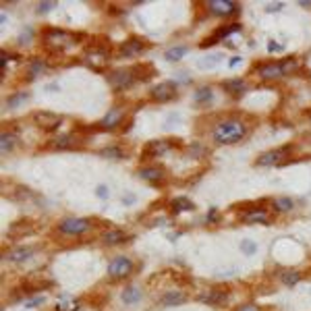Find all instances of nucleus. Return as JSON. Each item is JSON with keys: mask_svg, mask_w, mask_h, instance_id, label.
Returning a JSON list of instances; mask_svg holds the SVG:
<instances>
[{"mask_svg": "<svg viewBox=\"0 0 311 311\" xmlns=\"http://www.w3.org/2000/svg\"><path fill=\"white\" fill-rule=\"evenodd\" d=\"M247 129L243 123H237V121H226V123H218L214 126V141L218 143H224V145H230V143H237L245 137Z\"/></svg>", "mask_w": 311, "mask_h": 311, "instance_id": "1", "label": "nucleus"}, {"mask_svg": "<svg viewBox=\"0 0 311 311\" xmlns=\"http://www.w3.org/2000/svg\"><path fill=\"white\" fill-rule=\"evenodd\" d=\"M91 226V222L87 218H64V220L59 224V230L62 235H71V237H79L87 233Z\"/></svg>", "mask_w": 311, "mask_h": 311, "instance_id": "2", "label": "nucleus"}, {"mask_svg": "<svg viewBox=\"0 0 311 311\" xmlns=\"http://www.w3.org/2000/svg\"><path fill=\"white\" fill-rule=\"evenodd\" d=\"M44 42L48 44L54 52H61L66 44L73 42V36H71V33H66V31H62V29H46L44 31Z\"/></svg>", "mask_w": 311, "mask_h": 311, "instance_id": "3", "label": "nucleus"}, {"mask_svg": "<svg viewBox=\"0 0 311 311\" xmlns=\"http://www.w3.org/2000/svg\"><path fill=\"white\" fill-rule=\"evenodd\" d=\"M131 272H133V261L129 257H117L108 263V276L112 280L126 278Z\"/></svg>", "mask_w": 311, "mask_h": 311, "instance_id": "4", "label": "nucleus"}, {"mask_svg": "<svg viewBox=\"0 0 311 311\" xmlns=\"http://www.w3.org/2000/svg\"><path fill=\"white\" fill-rule=\"evenodd\" d=\"M133 81H135V75L131 68H117V71H112L108 75V83L114 89H124V87L133 85Z\"/></svg>", "mask_w": 311, "mask_h": 311, "instance_id": "5", "label": "nucleus"}, {"mask_svg": "<svg viewBox=\"0 0 311 311\" xmlns=\"http://www.w3.org/2000/svg\"><path fill=\"white\" fill-rule=\"evenodd\" d=\"M33 121H36V124L42 126L44 131H54V129H59V124H61V117H59V114L48 112V110L36 112V114H33Z\"/></svg>", "mask_w": 311, "mask_h": 311, "instance_id": "6", "label": "nucleus"}, {"mask_svg": "<svg viewBox=\"0 0 311 311\" xmlns=\"http://www.w3.org/2000/svg\"><path fill=\"white\" fill-rule=\"evenodd\" d=\"M291 145H284V147H278V149H274V152H266V154H261L257 160H255V164L257 166H272V164H280L282 162V158L286 156V152H291Z\"/></svg>", "mask_w": 311, "mask_h": 311, "instance_id": "7", "label": "nucleus"}, {"mask_svg": "<svg viewBox=\"0 0 311 311\" xmlns=\"http://www.w3.org/2000/svg\"><path fill=\"white\" fill-rule=\"evenodd\" d=\"M149 96H152V100L156 102H170L172 98L177 96V85L175 83H160L156 87H152V91H149Z\"/></svg>", "mask_w": 311, "mask_h": 311, "instance_id": "8", "label": "nucleus"}, {"mask_svg": "<svg viewBox=\"0 0 311 311\" xmlns=\"http://www.w3.org/2000/svg\"><path fill=\"white\" fill-rule=\"evenodd\" d=\"M207 8H210L214 15L226 17V15L237 13V10H239V4L233 2V0H210V2H207Z\"/></svg>", "mask_w": 311, "mask_h": 311, "instance_id": "9", "label": "nucleus"}, {"mask_svg": "<svg viewBox=\"0 0 311 311\" xmlns=\"http://www.w3.org/2000/svg\"><path fill=\"white\" fill-rule=\"evenodd\" d=\"M228 299V291H222V289H210L197 297L199 303H210V305H220Z\"/></svg>", "mask_w": 311, "mask_h": 311, "instance_id": "10", "label": "nucleus"}, {"mask_svg": "<svg viewBox=\"0 0 311 311\" xmlns=\"http://www.w3.org/2000/svg\"><path fill=\"white\" fill-rule=\"evenodd\" d=\"M143 48H145V44L141 40L129 38L124 44H121V56H137L143 52Z\"/></svg>", "mask_w": 311, "mask_h": 311, "instance_id": "11", "label": "nucleus"}, {"mask_svg": "<svg viewBox=\"0 0 311 311\" xmlns=\"http://www.w3.org/2000/svg\"><path fill=\"white\" fill-rule=\"evenodd\" d=\"M259 75L263 79H278L284 75V68L282 62H268V64H261L259 66Z\"/></svg>", "mask_w": 311, "mask_h": 311, "instance_id": "12", "label": "nucleus"}, {"mask_svg": "<svg viewBox=\"0 0 311 311\" xmlns=\"http://www.w3.org/2000/svg\"><path fill=\"white\" fill-rule=\"evenodd\" d=\"M33 251H36V247H17V249H13V251H8V261H13V263H21V261H25V259H29L31 255H33Z\"/></svg>", "mask_w": 311, "mask_h": 311, "instance_id": "13", "label": "nucleus"}, {"mask_svg": "<svg viewBox=\"0 0 311 311\" xmlns=\"http://www.w3.org/2000/svg\"><path fill=\"white\" fill-rule=\"evenodd\" d=\"M185 293L181 291H168L166 295H162V299H160V305L162 307H175V305H181L185 303Z\"/></svg>", "mask_w": 311, "mask_h": 311, "instance_id": "14", "label": "nucleus"}, {"mask_svg": "<svg viewBox=\"0 0 311 311\" xmlns=\"http://www.w3.org/2000/svg\"><path fill=\"white\" fill-rule=\"evenodd\" d=\"M123 121V110H119V108H112V110H108V114L102 119V123H100V126L102 129H114V126H119V123Z\"/></svg>", "mask_w": 311, "mask_h": 311, "instance_id": "15", "label": "nucleus"}, {"mask_svg": "<svg viewBox=\"0 0 311 311\" xmlns=\"http://www.w3.org/2000/svg\"><path fill=\"white\" fill-rule=\"evenodd\" d=\"M131 71H133V75H135V81H137V79H141V81H147V79H152L154 77V66L152 64H149V62H141V64H135L133 68H131Z\"/></svg>", "mask_w": 311, "mask_h": 311, "instance_id": "16", "label": "nucleus"}, {"mask_svg": "<svg viewBox=\"0 0 311 311\" xmlns=\"http://www.w3.org/2000/svg\"><path fill=\"white\" fill-rule=\"evenodd\" d=\"M168 147H170V143L164 141V139L149 141V143L145 145V149H143V156H160V154H164Z\"/></svg>", "mask_w": 311, "mask_h": 311, "instance_id": "17", "label": "nucleus"}, {"mask_svg": "<svg viewBox=\"0 0 311 311\" xmlns=\"http://www.w3.org/2000/svg\"><path fill=\"white\" fill-rule=\"evenodd\" d=\"M129 239L124 235V230H117V228H112V230H108V233H104V243L106 245H119V243H124V241Z\"/></svg>", "mask_w": 311, "mask_h": 311, "instance_id": "18", "label": "nucleus"}, {"mask_svg": "<svg viewBox=\"0 0 311 311\" xmlns=\"http://www.w3.org/2000/svg\"><path fill=\"white\" fill-rule=\"evenodd\" d=\"M139 177H141L143 181H147V183H158V181H162L164 170H162V168H156V166H152V168H141V170H139Z\"/></svg>", "mask_w": 311, "mask_h": 311, "instance_id": "19", "label": "nucleus"}, {"mask_svg": "<svg viewBox=\"0 0 311 311\" xmlns=\"http://www.w3.org/2000/svg\"><path fill=\"white\" fill-rule=\"evenodd\" d=\"M243 220L245 222H261V224H266V222H270L268 220V212L266 210H251V212H245L243 214Z\"/></svg>", "mask_w": 311, "mask_h": 311, "instance_id": "20", "label": "nucleus"}, {"mask_svg": "<svg viewBox=\"0 0 311 311\" xmlns=\"http://www.w3.org/2000/svg\"><path fill=\"white\" fill-rule=\"evenodd\" d=\"M139 299H141V291L137 289V286H126V289L123 291V301L126 305H135Z\"/></svg>", "mask_w": 311, "mask_h": 311, "instance_id": "21", "label": "nucleus"}, {"mask_svg": "<svg viewBox=\"0 0 311 311\" xmlns=\"http://www.w3.org/2000/svg\"><path fill=\"white\" fill-rule=\"evenodd\" d=\"M228 94H233V96H241L245 91V83L241 81V79H228V81H224L222 85Z\"/></svg>", "mask_w": 311, "mask_h": 311, "instance_id": "22", "label": "nucleus"}, {"mask_svg": "<svg viewBox=\"0 0 311 311\" xmlns=\"http://www.w3.org/2000/svg\"><path fill=\"white\" fill-rule=\"evenodd\" d=\"M170 207H172V212L179 214V212H187V210H193V203L187 199V197H177V199H172L170 201Z\"/></svg>", "mask_w": 311, "mask_h": 311, "instance_id": "23", "label": "nucleus"}, {"mask_svg": "<svg viewBox=\"0 0 311 311\" xmlns=\"http://www.w3.org/2000/svg\"><path fill=\"white\" fill-rule=\"evenodd\" d=\"M15 135L13 133H2L0 135V149H2V154H8L10 149L15 147Z\"/></svg>", "mask_w": 311, "mask_h": 311, "instance_id": "24", "label": "nucleus"}, {"mask_svg": "<svg viewBox=\"0 0 311 311\" xmlns=\"http://www.w3.org/2000/svg\"><path fill=\"white\" fill-rule=\"evenodd\" d=\"M185 54H187V48H185V46H175V48L166 50V61L177 62V61H181Z\"/></svg>", "mask_w": 311, "mask_h": 311, "instance_id": "25", "label": "nucleus"}, {"mask_svg": "<svg viewBox=\"0 0 311 311\" xmlns=\"http://www.w3.org/2000/svg\"><path fill=\"white\" fill-rule=\"evenodd\" d=\"M33 226H31V220H21V222H15L13 226L8 228L10 235H19V233H31Z\"/></svg>", "mask_w": 311, "mask_h": 311, "instance_id": "26", "label": "nucleus"}, {"mask_svg": "<svg viewBox=\"0 0 311 311\" xmlns=\"http://www.w3.org/2000/svg\"><path fill=\"white\" fill-rule=\"evenodd\" d=\"M299 280H301V274H299L297 270H289V272L282 274V284L284 286H295V284H299Z\"/></svg>", "mask_w": 311, "mask_h": 311, "instance_id": "27", "label": "nucleus"}, {"mask_svg": "<svg viewBox=\"0 0 311 311\" xmlns=\"http://www.w3.org/2000/svg\"><path fill=\"white\" fill-rule=\"evenodd\" d=\"M220 61H222V54H210V56H203V59L199 61V66L201 68H212Z\"/></svg>", "mask_w": 311, "mask_h": 311, "instance_id": "28", "label": "nucleus"}, {"mask_svg": "<svg viewBox=\"0 0 311 311\" xmlns=\"http://www.w3.org/2000/svg\"><path fill=\"white\" fill-rule=\"evenodd\" d=\"M102 156H104V158H110V160H121V158H124V152H123L121 147L112 145V147L102 149Z\"/></svg>", "mask_w": 311, "mask_h": 311, "instance_id": "29", "label": "nucleus"}, {"mask_svg": "<svg viewBox=\"0 0 311 311\" xmlns=\"http://www.w3.org/2000/svg\"><path fill=\"white\" fill-rule=\"evenodd\" d=\"M272 205H274L276 212H289V210H293L295 203H293V199H289V197H282V199H276Z\"/></svg>", "mask_w": 311, "mask_h": 311, "instance_id": "30", "label": "nucleus"}, {"mask_svg": "<svg viewBox=\"0 0 311 311\" xmlns=\"http://www.w3.org/2000/svg\"><path fill=\"white\" fill-rule=\"evenodd\" d=\"M195 102L197 104H203V102H210L212 100V89L210 87H201V89H197L195 91Z\"/></svg>", "mask_w": 311, "mask_h": 311, "instance_id": "31", "label": "nucleus"}, {"mask_svg": "<svg viewBox=\"0 0 311 311\" xmlns=\"http://www.w3.org/2000/svg\"><path fill=\"white\" fill-rule=\"evenodd\" d=\"M73 145V135H61V137H56V139L52 141V147H71Z\"/></svg>", "mask_w": 311, "mask_h": 311, "instance_id": "32", "label": "nucleus"}, {"mask_svg": "<svg viewBox=\"0 0 311 311\" xmlns=\"http://www.w3.org/2000/svg\"><path fill=\"white\" fill-rule=\"evenodd\" d=\"M79 307L77 301H73V299H62V301L56 303V311H75Z\"/></svg>", "mask_w": 311, "mask_h": 311, "instance_id": "33", "label": "nucleus"}, {"mask_svg": "<svg viewBox=\"0 0 311 311\" xmlns=\"http://www.w3.org/2000/svg\"><path fill=\"white\" fill-rule=\"evenodd\" d=\"M25 100H27V94H25V91H19V94H15V96H8L6 104H8L10 108H17L19 104H23Z\"/></svg>", "mask_w": 311, "mask_h": 311, "instance_id": "34", "label": "nucleus"}, {"mask_svg": "<svg viewBox=\"0 0 311 311\" xmlns=\"http://www.w3.org/2000/svg\"><path fill=\"white\" fill-rule=\"evenodd\" d=\"M241 251L245 253V255H253V253L257 251V245L253 243V241H249V239H245V241H241Z\"/></svg>", "mask_w": 311, "mask_h": 311, "instance_id": "35", "label": "nucleus"}, {"mask_svg": "<svg viewBox=\"0 0 311 311\" xmlns=\"http://www.w3.org/2000/svg\"><path fill=\"white\" fill-rule=\"evenodd\" d=\"M54 6H56V2H52V0H44V2L38 4V13H40V15H46V13H48V10H52Z\"/></svg>", "mask_w": 311, "mask_h": 311, "instance_id": "36", "label": "nucleus"}, {"mask_svg": "<svg viewBox=\"0 0 311 311\" xmlns=\"http://www.w3.org/2000/svg\"><path fill=\"white\" fill-rule=\"evenodd\" d=\"M282 68H284V75H286V73H291V71H295V68H297V61H295V59H286V61H282Z\"/></svg>", "mask_w": 311, "mask_h": 311, "instance_id": "37", "label": "nucleus"}, {"mask_svg": "<svg viewBox=\"0 0 311 311\" xmlns=\"http://www.w3.org/2000/svg\"><path fill=\"white\" fill-rule=\"evenodd\" d=\"M44 66H46V64H44L42 61H36V62L31 64V68H29V71H31V73H29V77H36L38 73H42V71H44Z\"/></svg>", "mask_w": 311, "mask_h": 311, "instance_id": "38", "label": "nucleus"}, {"mask_svg": "<svg viewBox=\"0 0 311 311\" xmlns=\"http://www.w3.org/2000/svg\"><path fill=\"white\" fill-rule=\"evenodd\" d=\"M40 303H44V297H33V299H27V301H25L27 307H36Z\"/></svg>", "mask_w": 311, "mask_h": 311, "instance_id": "39", "label": "nucleus"}, {"mask_svg": "<svg viewBox=\"0 0 311 311\" xmlns=\"http://www.w3.org/2000/svg\"><path fill=\"white\" fill-rule=\"evenodd\" d=\"M237 311H259V307H257V305H253V303H245V305L237 307Z\"/></svg>", "mask_w": 311, "mask_h": 311, "instance_id": "40", "label": "nucleus"}, {"mask_svg": "<svg viewBox=\"0 0 311 311\" xmlns=\"http://www.w3.org/2000/svg\"><path fill=\"white\" fill-rule=\"evenodd\" d=\"M96 195H98V197H108V187L106 185H100L96 189Z\"/></svg>", "mask_w": 311, "mask_h": 311, "instance_id": "41", "label": "nucleus"}, {"mask_svg": "<svg viewBox=\"0 0 311 311\" xmlns=\"http://www.w3.org/2000/svg\"><path fill=\"white\" fill-rule=\"evenodd\" d=\"M280 8H284V2H274V4L266 6V10H268V13H274V10H280Z\"/></svg>", "mask_w": 311, "mask_h": 311, "instance_id": "42", "label": "nucleus"}, {"mask_svg": "<svg viewBox=\"0 0 311 311\" xmlns=\"http://www.w3.org/2000/svg\"><path fill=\"white\" fill-rule=\"evenodd\" d=\"M280 48H282V46H280V44H274V42H270V46H268V50H270V52L280 50Z\"/></svg>", "mask_w": 311, "mask_h": 311, "instance_id": "43", "label": "nucleus"}, {"mask_svg": "<svg viewBox=\"0 0 311 311\" xmlns=\"http://www.w3.org/2000/svg\"><path fill=\"white\" fill-rule=\"evenodd\" d=\"M123 201H124L126 205H131V201H133V195H126V197H123Z\"/></svg>", "mask_w": 311, "mask_h": 311, "instance_id": "44", "label": "nucleus"}, {"mask_svg": "<svg viewBox=\"0 0 311 311\" xmlns=\"http://www.w3.org/2000/svg\"><path fill=\"white\" fill-rule=\"evenodd\" d=\"M241 62V56H235L233 61H230V66H235V64H239Z\"/></svg>", "mask_w": 311, "mask_h": 311, "instance_id": "45", "label": "nucleus"}, {"mask_svg": "<svg viewBox=\"0 0 311 311\" xmlns=\"http://www.w3.org/2000/svg\"><path fill=\"white\" fill-rule=\"evenodd\" d=\"M299 4H301V6H311V0H301Z\"/></svg>", "mask_w": 311, "mask_h": 311, "instance_id": "46", "label": "nucleus"}]
</instances>
